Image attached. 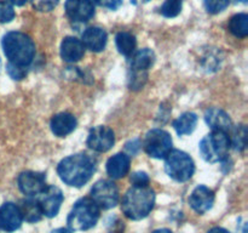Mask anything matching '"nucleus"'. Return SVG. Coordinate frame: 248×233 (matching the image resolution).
<instances>
[{"label":"nucleus","mask_w":248,"mask_h":233,"mask_svg":"<svg viewBox=\"0 0 248 233\" xmlns=\"http://www.w3.org/2000/svg\"><path fill=\"white\" fill-rule=\"evenodd\" d=\"M31 2H33V6L36 10L46 12L55 9L58 2H60V0H31Z\"/></svg>","instance_id":"7c9ffc66"},{"label":"nucleus","mask_w":248,"mask_h":233,"mask_svg":"<svg viewBox=\"0 0 248 233\" xmlns=\"http://www.w3.org/2000/svg\"><path fill=\"white\" fill-rule=\"evenodd\" d=\"M81 41L85 48L93 52H101L104 50L108 41V34L101 27H90L82 33Z\"/></svg>","instance_id":"dca6fc26"},{"label":"nucleus","mask_w":248,"mask_h":233,"mask_svg":"<svg viewBox=\"0 0 248 233\" xmlns=\"http://www.w3.org/2000/svg\"><path fill=\"white\" fill-rule=\"evenodd\" d=\"M85 55V46L80 39L75 36H65L61 44V57L64 62L74 63L81 60Z\"/></svg>","instance_id":"2eb2a0df"},{"label":"nucleus","mask_w":248,"mask_h":233,"mask_svg":"<svg viewBox=\"0 0 248 233\" xmlns=\"http://www.w3.org/2000/svg\"><path fill=\"white\" fill-rule=\"evenodd\" d=\"M4 1L11 5V6H23L29 0H4Z\"/></svg>","instance_id":"72a5a7b5"},{"label":"nucleus","mask_w":248,"mask_h":233,"mask_svg":"<svg viewBox=\"0 0 248 233\" xmlns=\"http://www.w3.org/2000/svg\"><path fill=\"white\" fill-rule=\"evenodd\" d=\"M124 226L121 225V221L116 220V222H111L106 233H123Z\"/></svg>","instance_id":"473e14b6"},{"label":"nucleus","mask_w":248,"mask_h":233,"mask_svg":"<svg viewBox=\"0 0 248 233\" xmlns=\"http://www.w3.org/2000/svg\"><path fill=\"white\" fill-rule=\"evenodd\" d=\"M14 7L5 1H0V23H9L15 18Z\"/></svg>","instance_id":"cd10ccee"},{"label":"nucleus","mask_w":248,"mask_h":233,"mask_svg":"<svg viewBox=\"0 0 248 233\" xmlns=\"http://www.w3.org/2000/svg\"><path fill=\"white\" fill-rule=\"evenodd\" d=\"M114 143H115L114 131L106 125H98L91 129L87 136V146L94 152H108Z\"/></svg>","instance_id":"1a4fd4ad"},{"label":"nucleus","mask_w":248,"mask_h":233,"mask_svg":"<svg viewBox=\"0 0 248 233\" xmlns=\"http://www.w3.org/2000/svg\"><path fill=\"white\" fill-rule=\"evenodd\" d=\"M17 183L22 193L28 197L39 196L47 187L45 174L31 170L21 172L17 179Z\"/></svg>","instance_id":"9d476101"},{"label":"nucleus","mask_w":248,"mask_h":233,"mask_svg":"<svg viewBox=\"0 0 248 233\" xmlns=\"http://www.w3.org/2000/svg\"><path fill=\"white\" fill-rule=\"evenodd\" d=\"M99 218V208L91 198L79 199L68 215L67 223L70 231H87L94 227Z\"/></svg>","instance_id":"20e7f679"},{"label":"nucleus","mask_w":248,"mask_h":233,"mask_svg":"<svg viewBox=\"0 0 248 233\" xmlns=\"http://www.w3.org/2000/svg\"><path fill=\"white\" fill-rule=\"evenodd\" d=\"M115 44L116 48H118V51L121 55L126 56V57H130L135 52L137 41H136V38L133 34L128 33V32H120V33L116 34Z\"/></svg>","instance_id":"5701e85b"},{"label":"nucleus","mask_w":248,"mask_h":233,"mask_svg":"<svg viewBox=\"0 0 248 233\" xmlns=\"http://www.w3.org/2000/svg\"><path fill=\"white\" fill-rule=\"evenodd\" d=\"M172 137L162 129H153L148 131L143 141V148L149 157L155 159H165L172 150Z\"/></svg>","instance_id":"0eeeda50"},{"label":"nucleus","mask_w":248,"mask_h":233,"mask_svg":"<svg viewBox=\"0 0 248 233\" xmlns=\"http://www.w3.org/2000/svg\"><path fill=\"white\" fill-rule=\"evenodd\" d=\"M51 233H72V231L67 230V228H57V230H53Z\"/></svg>","instance_id":"c9c22d12"},{"label":"nucleus","mask_w":248,"mask_h":233,"mask_svg":"<svg viewBox=\"0 0 248 233\" xmlns=\"http://www.w3.org/2000/svg\"><path fill=\"white\" fill-rule=\"evenodd\" d=\"M230 33L240 39L246 38L248 35V16L246 14H237L230 18L228 23Z\"/></svg>","instance_id":"b1692460"},{"label":"nucleus","mask_w":248,"mask_h":233,"mask_svg":"<svg viewBox=\"0 0 248 233\" xmlns=\"http://www.w3.org/2000/svg\"><path fill=\"white\" fill-rule=\"evenodd\" d=\"M91 199L99 209L114 208L119 203V189L110 180H99L91 188Z\"/></svg>","instance_id":"6e6552de"},{"label":"nucleus","mask_w":248,"mask_h":233,"mask_svg":"<svg viewBox=\"0 0 248 233\" xmlns=\"http://www.w3.org/2000/svg\"><path fill=\"white\" fill-rule=\"evenodd\" d=\"M19 211L23 220L29 223H35L43 218V211H41L40 205L38 200L34 199H24L19 204Z\"/></svg>","instance_id":"412c9836"},{"label":"nucleus","mask_w":248,"mask_h":233,"mask_svg":"<svg viewBox=\"0 0 248 233\" xmlns=\"http://www.w3.org/2000/svg\"><path fill=\"white\" fill-rule=\"evenodd\" d=\"M97 5L109 10H118L123 5L124 0H93Z\"/></svg>","instance_id":"2f4dec72"},{"label":"nucleus","mask_w":248,"mask_h":233,"mask_svg":"<svg viewBox=\"0 0 248 233\" xmlns=\"http://www.w3.org/2000/svg\"><path fill=\"white\" fill-rule=\"evenodd\" d=\"M0 69H1V58H0Z\"/></svg>","instance_id":"ea45409f"},{"label":"nucleus","mask_w":248,"mask_h":233,"mask_svg":"<svg viewBox=\"0 0 248 233\" xmlns=\"http://www.w3.org/2000/svg\"><path fill=\"white\" fill-rule=\"evenodd\" d=\"M207 233H230V232L223 227H213L212 230L208 231Z\"/></svg>","instance_id":"f704fd0d"},{"label":"nucleus","mask_w":248,"mask_h":233,"mask_svg":"<svg viewBox=\"0 0 248 233\" xmlns=\"http://www.w3.org/2000/svg\"><path fill=\"white\" fill-rule=\"evenodd\" d=\"M153 233H173L171 230H167V228H160V230L154 231Z\"/></svg>","instance_id":"e433bc0d"},{"label":"nucleus","mask_w":248,"mask_h":233,"mask_svg":"<svg viewBox=\"0 0 248 233\" xmlns=\"http://www.w3.org/2000/svg\"><path fill=\"white\" fill-rule=\"evenodd\" d=\"M205 121L212 130L230 133V129L232 128V121L229 114L217 107L208 108L205 112Z\"/></svg>","instance_id":"a211bd4d"},{"label":"nucleus","mask_w":248,"mask_h":233,"mask_svg":"<svg viewBox=\"0 0 248 233\" xmlns=\"http://www.w3.org/2000/svg\"><path fill=\"white\" fill-rule=\"evenodd\" d=\"M165 170L174 181L186 182L195 172V163L188 153L173 150L165 157Z\"/></svg>","instance_id":"423d86ee"},{"label":"nucleus","mask_w":248,"mask_h":233,"mask_svg":"<svg viewBox=\"0 0 248 233\" xmlns=\"http://www.w3.org/2000/svg\"><path fill=\"white\" fill-rule=\"evenodd\" d=\"M183 0H165L162 6L160 7V14L166 18H174L182 12Z\"/></svg>","instance_id":"a878e982"},{"label":"nucleus","mask_w":248,"mask_h":233,"mask_svg":"<svg viewBox=\"0 0 248 233\" xmlns=\"http://www.w3.org/2000/svg\"><path fill=\"white\" fill-rule=\"evenodd\" d=\"M232 131V136L230 137V146L235 148L239 152L246 150L247 146V128L244 124L235 126V128L230 129Z\"/></svg>","instance_id":"393cba45"},{"label":"nucleus","mask_w":248,"mask_h":233,"mask_svg":"<svg viewBox=\"0 0 248 233\" xmlns=\"http://www.w3.org/2000/svg\"><path fill=\"white\" fill-rule=\"evenodd\" d=\"M64 10L68 18L78 23L90 21L94 15L92 0H65Z\"/></svg>","instance_id":"f8f14e48"},{"label":"nucleus","mask_w":248,"mask_h":233,"mask_svg":"<svg viewBox=\"0 0 248 233\" xmlns=\"http://www.w3.org/2000/svg\"><path fill=\"white\" fill-rule=\"evenodd\" d=\"M130 181L132 183V186L136 187H145L149 186L150 183V179L148 176L147 172L144 171H136L131 175Z\"/></svg>","instance_id":"c85d7f7f"},{"label":"nucleus","mask_w":248,"mask_h":233,"mask_svg":"<svg viewBox=\"0 0 248 233\" xmlns=\"http://www.w3.org/2000/svg\"><path fill=\"white\" fill-rule=\"evenodd\" d=\"M131 159L126 153H116L107 162V172L111 179H123L130 171Z\"/></svg>","instance_id":"6ab92c4d"},{"label":"nucleus","mask_w":248,"mask_h":233,"mask_svg":"<svg viewBox=\"0 0 248 233\" xmlns=\"http://www.w3.org/2000/svg\"><path fill=\"white\" fill-rule=\"evenodd\" d=\"M200 154L206 162L219 163L228 158L230 150L229 133L212 130L201 140L199 145Z\"/></svg>","instance_id":"39448f33"},{"label":"nucleus","mask_w":248,"mask_h":233,"mask_svg":"<svg viewBox=\"0 0 248 233\" xmlns=\"http://www.w3.org/2000/svg\"><path fill=\"white\" fill-rule=\"evenodd\" d=\"M148 1H150V0H131V2H133V4H145Z\"/></svg>","instance_id":"4c0bfd02"},{"label":"nucleus","mask_w":248,"mask_h":233,"mask_svg":"<svg viewBox=\"0 0 248 233\" xmlns=\"http://www.w3.org/2000/svg\"><path fill=\"white\" fill-rule=\"evenodd\" d=\"M27 69H28V68L19 67V66L12 65V63H7L6 66L7 74H9L14 80L23 79V78L27 75Z\"/></svg>","instance_id":"c756f323"},{"label":"nucleus","mask_w":248,"mask_h":233,"mask_svg":"<svg viewBox=\"0 0 248 233\" xmlns=\"http://www.w3.org/2000/svg\"><path fill=\"white\" fill-rule=\"evenodd\" d=\"M78 121L73 114L63 112L52 116L51 119V131L58 137H65L77 129Z\"/></svg>","instance_id":"f3484780"},{"label":"nucleus","mask_w":248,"mask_h":233,"mask_svg":"<svg viewBox=\"0 0 248 233\" xmlns=\"http://www.w3.org/2000/svg\"><path fill=\"white\" fill-rule=\"evenodd\" d=\"M155 53L152 49H140L132 55L131 60V70L138 73H147L155 62Z\"/></svg>","instance_id":"aec40b11"},{"label":"nucleus","mask_w":248,"mask_h":233,"mask_svg":"<svg viewBox=\"0 0 248 233\" xmlns=\"http://www.w3.org/2000/svg\"><path fill=\"white\" fill-rule=\"evenodd\" d=\"M2 50L9 63L28 68L35 56V44L22 32H9L2 36Z\"/></svg>","instance_id":"f03ea898"},{"label":"nucleus","mask_w":248,"mask_h":233,"mask_svg":"<svg viewBox=\"0 0 248 233\" xmlns=\"http://www.w3.org/2000/svg\"><path fill=\"white\" fill-rule=\"evenodd\" d=\"M155 205V192L149 186H132L124 196L121 210L130 220L147 217Z\"/></svg>","instance_id":"7ed1b4c3"},{"label":"nucleus","mask_w":248,"mask_h":233,"mask_svg":"<svg viewBox=\"0 0 248 233\" xmlns=\"http://www.w3.org/2000/svg\"><path fill=\"white\" fill-rule=\"evenodd\" d=\"M94 160L85 153L69 155L60 162L58 176L68 186L81 187L90 181L94 172Z\"/></svg>","instance_id":"f257e3e1"},{"label":"nucleus","mask_w":248,"mask_h":233,"mask_svg":"<svg viewBox=\"0 0 248 233\" xmlns=\"http://www.w3.org/2000/svg\"><path fill=\"white\" fill-rule=\"evenodd\" d=\"M23 218L18 205L7 201L0 206V228L5 232H15L21 227Z\"/></svg>","instance_id":"4468645a"},{"label":"nucleus","mask_w":248,"mask_h":233,"mask_svg":"<svg viewBox=\"0 0 248 233\" xmlns=\"http://www.w3.org/2000/svg\"><path fill=\"white\" fill-rule=\"evenodd\" d=\"M230 0H203L205 9L208 14L217 15L224 11L229 6Z\"/></svg>","instance_id":"bb28decb"},{"label":"nucleus","mask_w":248,"mask_h":233,"mask_svg":"<svg viewBox=\"0 0 248 233\" xmlns=\"http://www.w3.org/2000/svg\"><path fill=\"white\" fill-rule=\"evenodd\" d=\"M62 191L56 186H47L40 194H39L38 203L40 205L43 215L46 217H55L60 211L61 205L63 203Z\"/></svg>","instance_id":"9b49d317"},{"label":"nucleus","mask_w":248,"mask_h":233,"mask_svg":"<svg viewBox=\"0 0 248 233\" xmlns=\"http://www.w3.org/2000/svg\"><path fill=\"white\" fill-rule=\"evenodd\" d=\"M213 204H215V192L203 184L196 187L189 197V205L200 215L207 213Z\"/></svg>","instance_id":"ddd939ff"},{"label":"nucleus","mask_w":248,"mask_h":233,"mask_svg":"<svg viewBox=\"0 0 248 233\" xmlns=\"http://www.w3.org/2000/svg\"><path fill=\"white\" fill-rule=\"evenodd\" d=\"M198 125V116L193 112H186L173 121V128L178 135H189Z\"/></svg>","instance_id":"4be33fe9"},{"label":"nucleus","mask_w":248,"mask_h":233,"mask_svg":"<svg viewBox=\"0 0 248 233\" xmlns=\"http://www.w3.org/2000/svg\"><path fill=\"white\" fill-rule=\"evenodd\" d=\"M235 1H237V2H247V0H235Z\"/></svg>","instance_id":"58836bf2"}]
</instances>
